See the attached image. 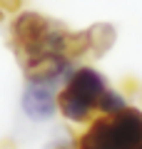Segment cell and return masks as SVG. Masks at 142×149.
I'll return each instance as SVG.
<instances>
[{
	"label": "cell",
	"mask_w": 142,
	"mask_h": 149,
	"mask_svg": "<svg viewBox=\"0 0 142 149\" xmlns=\"http://www.w3.org/2000/svg\"><path fill=\"white\" fill-rule=\"evenodd\" d=\"M142 144V112L125 107L112 117H95L75 149H137Z\"/></svg>",
	"instance_id": "1"
},
{
	"label": "cell",
	"mask_w": 142,
	"mask_h": 149,
	"mask_svg": "<svg viewBox=\"0 0 142 149\" xmlns=\"http://www.w3.org/2000/svg\"><path fill=\"white\" fill-rule=\"evenodd\" d=\"M105 80H102V74L97 72V70H92V67H80V70H75L72 74H70V80L63 85V90L60 92H65V95H70V97H75V100H80L82 104H87V107H97V100H100V95L105 92ZM97 114V112H95Z\"/></svg>",
	"instance_id": "2"
},
{
	"label": "cell",
	"mask_w": 142,
	"mask_h": 149,
	"mask_svg": "<svg viewBox=\"0 0 142 149\" xmlns=\"http://www.w3.org/2000/svg\"><path fill=\"white\" fill-rule=\"evenodd\" d=\"M22 112L32 122H45L58 112V90L40 82H27L22 92Z\"/></svg>",
	"instance_id": "3"
},
{
	"label": "cell",
	"mask_w": 142,
	"mask_h": 149,
	"mask_svg": "<svg viewBox=\"0 0 142 149\" xmlns=\"http://www.w3.org/2000/svg\"><path fill=\"white\" fill-rule=\"evenodd\" d=\"M125 107H127L125 97H122L117 90H110V87H105V92H102L100 100H97V107H95V112H97V114H105V117H112V114L122 112Z\"/></svg>",
	"instance_id": "4"
}]
</instances>
